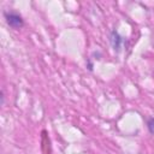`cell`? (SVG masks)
Wrapping results in <instances>:
<instances>
[{
    "label": "cell",
    "instance_id": "2",
    "mask_svg": "<svg viewBox=\"0 0 154 154\" xmlns=\"http://www.w3.org/2000/svg\"><path fill=\"white\" fill-rule=\"evenodd\" d=\"M109 41H111V45H112V47H113L114 51H119V49H120V47H122V45H123V37H122L116 30H113V31L111 32Z\"/></svg>",
    "mask_w": 154,
    "mask_h": 154
},
{
    "label": "cell",
    "instance_id": "1",
    "mask_svg": "<svg viewBox=\"0 0 154 154\" xmlns=\"http://www.w3.org/2000/svg\"><path fill=\"white\" fill-rule=\"evenodd\" d=\"M4 17L6 19V23L11 28H13V29H19L24 24L22 16L18 14V13H16V12H12V11L11 12H4Z\"/></svg>",
    "mask_w": 154,
    "mask_h": 154
},
{
    "label": "cell",
    "instance_id": "3",
    "mask_svg": "<svg viewBox=\"0 0 154 154\" xmlns=\"http://www.w3.org/2000/svg\"><path fill=\"white\" fill-rule=\"evenodd\" d=\"M147 126H148V130H149L152 134H154V118H150V119L148 120Z\"/></svg>",
    "mask_w": 154,
    "mask_h": 154
}]
</instances>
